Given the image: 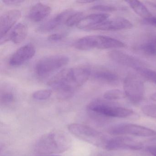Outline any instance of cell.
Masks as SVG:
<instances>
[{
	"label": "cell",
	"mask_w": 156,
	"mask_h": 156,
	"mask_svg": "<svg viewBox=\"0 0 156 156\" xmlns=\"http://www.w3.org/2000/svg\"><path fill=\"white\" fill-rule=\"evenodd\" d=\"M108 133L113 136L126 135L140 137H151L156 135V131L153 129L131 123L115 125L109 129Z\"/></svg>",
	"instance_id": "cell-8"
},
{
	"label": "cell",
	"mask_w": 156,
	"mask_h": 156,
	"mask_svg": "<svg viewBox=\"0 0 156 156\" xmlns=\"http://www.w3.org/2000/svg\"><path fill=\"white\" fill-rule=\"evenodd\" d=\"M150 98L152 101L156 102V93H154L152 94L151 95Z\"/></svg>",
	"instance_id": "cell-33"
},
{
	"label": "cell",
	"mask_w": 156,
	"mask_h": 156,
	"mask_svg": "<svg viewBox=\"0 0 156 156\" xmlns=\"http://www.w3.org/2000/svg\"><path fill=\"white\" fill-rule=\"evenodd\" d=\"M2 2L6 5H17L23 3L24 1L21 0H3Z\"/></svg>",
	"instance_id": "cell-29"
},
{
	"label": "cell",
	"mask_w": 156,
	"mask_h": 156,
	"mask_svg": "<svg viewBox=\"0 0 156 156\" xmlns=\"http://www.w3.org/2000/svg\"><path fill=\"white\" fill-rule=\"evenodd\" d=\"M125 96V94L122 91L119 89H111L106 91L104 94V97L106 100L108 101L118 100L124 98Z\"/></svg>",
	"instance_id": "cell-23"
},
{
	"label": "cell",
	"mask_w": 156,
	"mask_h": 156,
	"mask_svg": "<svg viewBox=\"0 0 156 156\" xmlns=\"http://www.w3.org/2000/svg\"><path fill=\"white\" fill-rule=\"evenodd\" d=\"M95 1H76V2L78 3H81V4H86V3H93Z\"/></svg>",
	"instance_id": "cell-32"
},
{
	"label": "cell",
	"mask_w": 156,
	"mask_h": 156,
	"mask_svg": "<svg viewBox=\"0 0 156 156\" xmlns=\"http://www.w3.org/2000/svg\"><path fill=\"white\" fill-rule=\"evenodd\" d=\"M21 12L18 9L8 11L0 18V36L4 37L15 25L21 17Z\"/></svg>",
	"instance_id": "cell-13"
},
{
	"label": "cell",
	"mask_w": 156,
	"mask_h": 156,
	"mask_svg": "<svg viewBox=\"0 0 156 156\" xmlns=\"http://www.w3.org/2000/svg\"><path fill=\"white\" fill-rule=\"evenodd\" d=\"M93 10L102 12H112L116 11V8L113 6L105 5H97L91 8Z\"/></svg>",
	"instance_id": "cell-27"
},
{
	"label": "cell",
	"mask_w": 156,
	"mask_h": 156,
	"mask_svg": "<svg viewBox=\"0 0 156 156\" xmlns=\"http://www.w3.org/2000/svg\"><path fill=\"white\" fill-rule=\"evenodd\" d=\"M142 112L146 115L156 119V105H147L141 108Z\"/></svg>",
	"instance_id": "cell-26"
},
{
	"label": "cell",
	"mask_w": 156,
	"mask_h": 156,
	"mask_svg": "<svg viewBox=\"0 0 156 156\" xmlns=\"http://www.w3.org/2000/svg\"><path fill=\"white\" fill-rule=\"evenodd\" d=\"M51 12V7L39 2L33 6L28 14L29 19L34 22L42 21L47 18Z\"/></svg>",
	"instance_id": "cell-16"
},
{
	"label": "cell",
	"mask_w": 156,
	"mask_h": 156,
	"mask_svg": "<svg viewBox=\"0 0 156 156\" xmlns=\"http://www.w3.org/2000/svg\"><path fill=\"white\" fill-rule=\"evenodd\" d=\"M93 76L96 80L107 83H113L118 79V76L116 73L107 69L97 70L93 74Z\"/></svg>",
	"instance_id": "cell-18"
},
{
	"label": "cell",
	"mask_w": 156,
	"mask_h": 156,
	"mask_svg": "<svg viewBox=\"0 0 156 156\" xmlns=\"http://www.w3.org/2000/svg\"><path fill=\"white\" fill-rule=\"evenodd\" d=\"M109 15L106 13H94L86 16L78 23L76 27L79 29L88 30L92 26L105 21L108 19Z\"/></svg>",
	"instance_id": "cell-17"
},
{
	"label": "cell",
	"mask_w": 156,
	"mask_h": 156,
	"mask_svg": "<svg viewBox=\"0 0 156 156\" xmlns=\"http://www.w3.org/2000/svg\"><path fill=\"white\" fill-rule=\"evenodd\" d=\"M147 150L151 155L156 156V147H148Z\"/></svg>",
	"instance_id": "cell-31"
},
{
	"label": "cell",
	"mask_w": 156,
	"mask_h": 156,
	"mask_svg": "<svg viewBox=\"0 0 156 156\" xmlns=\"http://www.w3.org/2000/svg\"><path fill=\"white\" fill-rule=\"evenodd\" d=\"M127 3L139 16L146 20L152 17L150 12L147 7L138 1H127Z\"/></svg>",
	"instance_id": "cell-19"
},
{
	"label": "cell",
	"mask_w": 156,
	"mask_h": 156,
	"mask_svg": "<svg viewBox=\"0 0 156 156\" xmlns=\"http://www.w3.org/2000/svg\"><path fill=\"white\" fill-rule=\"evenodd\" d=\"M69 132L81 140L100 147H105L108 140L102 133L82 124L72 123L68 126Z\"/></svg>",
	"instance_id": "cell-5"
},
{
	"label": "cell",
	"mask_w": 156,
	"mask_h": 156,
	"mask_svg": "<svg viewBox=\"0 0 156 156\" xmlns=\"http://www.w3.org/2000/svg\"><path fill=\"white\" fill-rule=\"evenodd\" d=\"M36 49L33 44H25L18 49L10 57L9 64L13 66H20L34 56Z\"/></svg>",
	"instance_id": "cell-11"
},
{
	"label": "cell",
	"mask_w": 156,
	"mask_h": 156,
	"mask_svg": "<svg viewBox=\"0 0 156 156\" xmlns=\"http://www.w3.org/2000/svg\"><path fill=\"white\" fill-rule=\"evenodd\" d=\"M84 13L83 12H75L68 19L66 24L68 27L77 26L78 23L84 18Z\"/></svg>",
	"instance_id": "cell-24"
},
{
	"label": "cell",
	"mask_w": 156,
	"mask_h": 156,
	"mask_svg": "<svg viewBox=\"0 0 156 156\" xmlns=\"http://www.w3.org/2000/svg\"><path fill=\"white\" fill-rule=\"evenodd\" d=\"M141 76L148 81L156 84V71L141 66L136 70Z\"/></svg>",
	"instance_id": "cell-22"
},
{
	"label": "cell",
	"mask_w": 156,
	"mask_h": 156,
	"mask_svg": "<svg viewBox=\"0 0 156 156\" xmlns=\"http://www.w3.org/2000/svg\"><path fill=\"white\" fill-rule=\"evenodd\" d=\"M67 36L66 33H61L54 34H51L48 37V41L52 42L59 41H62Z\"/></svg>",
	"instance_id": "cell-28"
},
{
	"label": "cell",
	"mask_w": 156,
	"mask_h": 156,
	"mask_svg": "<svg viewBox=\"0 0 156 156\" xmlns=\"http://www.w3.org/2000/svg\"><path fill=\"white\" fill-rule=\"evenodd\" d=\"M111 101L96 99L89 103L87 108L101 115L117 118H127L134 114L129 108L122 107Z\"/></svg>",
	"instance_id": "cell-4"
},
{
	"label": "cell",
	"mask_w": 156,
	"mask_h": 156,
	"mask_svg": "<svg viewBox=\"0 0 156 156\" xmlns=\"http://www.w3.org/2000/svg\"><path fill=\"white\" fill-rule=\"evenodd\" d=\"M108 55L112 61L122 65L131 67L135 70L144 66L139 60L121 51L114 50L110 51Z\"/></svg>",
	"instance_id": "cell-14"
},
{
	"label": "cell",
	"mask_w": 156,
	"mask_h": 156,
	"mask_svg": "<svg viewBox=\"0 0 156 156\" xmlns=\"http://www.w3.org/2000/svg\"><path fill=\"white\" fill-rule=\"evenodd\" d=\"M143 148L141 142L136 139L125 136H119L108 140L105 148L108 151L121 150H140Z\"/></svg>",
	"instance_id": "cell-9"
},
{
	"label": "cell",
	"mask_w": 156,
	"mask_h": 156,
	"mask_svg": "<svg viewBox=\"0 0 156 156\" xmlns=\"http://www.w3.org/2000/svg\"><path fill=\"white\" fill-rule=\"evenodd\" d=\"M91 74V69L85 66L63 69L51 78L48 85L55 91L58 99L67 100L87 82Z\"/></svg>",
	"instance_id": "cell-1"
},
{
	"label": "cell",
	"mask_w": 156,
	"mask_h": 156,
	"mask_svg": "<svg viewBox=\"0 0 156 156\" xmlns=\"http://www.w3.org/2000/svg\"><path fill=\"white\" fill-rule=\"evenodd\" d=\"M123 88L125 96L133 104H138L144 98V83L136 75L129 73L127 75L124 80Z\"/></svg>",
	"instance_id": "cell-7"
},
{
	"label": "cell",
	"mask_w": 156,
	"mask_h": 156,
	"mask_svg": "<svg viewBox=\"0 0 156 156\" xmlns=\"http://www.w3.org/2000/svg\"><path fill=\"white\" fill-rule=\"evenodd\" d=\"M75 12L73 9H68L63 11L48 21L41 25L37 29V31L42 33L51 31L64 23L66 24L70 16Z\"/></svg>",
	"instance_id": "cell-12"
},
{
	"label": "cell",
	"mask_w": 156,
	"mask_h": 156,
	"mask_svg": "<svg viewBox=\"0 0 156 156\" xmlns=\"http://www.w3.org/2000/svg\"><path fill=\"white\" fill-rule=\"evenodd\" d=\"M51 90L50 89H42L34 93L32 96L36 100H44L48 99L51 97Z\"/></svg>",
	"instance_id": "cell-25"
},
{
	"label": "cell",
	"mask_w": 156,
	"mask_h": 156,
	"mask_svg": "<svg viewBox=\"0 0 156 156\" xmlns=\"http://www.w3.org/2000/svg\"><path fill=\"white\" fill-rule=\"evenodd\" d=\"M149 3H150L152 7H154V8H156V3H151V2H148Z\"/></svg>",
	"instance_id": "cell-34"
},
{
	"label": "cell",
	"mask_w": 156,
	"mask_h": 156,
	"mask_svg": "<svg viewBox=\"0 0 156 156\" xmlns=\"http://www.w3.org/2000/svg\"><path fill=\"white\" fill-rule=\"evenodd\" d=\"M15 99L12 88L9 86L4 85L1 88V102L3 105L12 103Z\"/></svg>",
	"instance_id": "cell-21"
},
{
	"label": "cell",
	"mask_w": 156,
	"mask_h": 156,
	"mask_svg": "<svg viewBox=\"0 0 156 156\" xmlns=\"http://www.w3.org/2000/svg\"><path fill=\"white\" fill-rule=\"evenodd\" d=\"M69 61V58L63 55L46 56L36 64L35 72L39 77H45L66 66Z\"/></svg>",
	"instance_id": "cell-6"
},
{
	"label": "cell",
	"mask_w": 156,
	"mask_h": 156,
	"mask_svg": "<svg viewBox=\"0 0 156 156\" xmlns=\"http://www.w3.org/2000/svg\"><path fill=\"white\" fill-rule=\"evenodd\" d=\"M28 33L27 25L25 23H20L16 24L5 36L1 38V44H3L9 41H11L16 44L21 43L25 40Z\"/></svg>",
	"instance_id": "cell-15"
},
{
	"label": "cell",
	"mask_w": 156,
	"mask_h": 156,
	"mask_svg": "<svg viewBox=\"0 0 156 156\" xmlns=\"http://www.w3.org/2000/svg\"><path fill=\"white\" fill-rule=\"evenodd\" d=\"M139 48L147 55H156V36H148L146 41L140 44Z\"/></svg>",
	"instance_id": "cell-20"
},
{
	"label": "cell",
	"mask_w": 156,
	"mask_h": 156,
	"mask_svg": "<svg viewBox=\"0 0 156 156\" xmlns=\"http://www.w3.org/2000/svg\"><path fill=\"white\" fill-rule=\"evenodd\" d=\"M74 46L80 51H88L93 49H105L124 48L126 45L119 40L104 35H91L80 38Z\"/></svg>",
	"instance_id": "cell-3"
},
{
	"label": "cell",
	"mask_w": 156,
	"mask_h": 156,
	"mask_svg": "<svg viewBox=\"0 0 156 156\" xmlns=\"http://www.w3.org/2000/svg\"><path fill=\"white\" fill-rule=\"evenodd\" d=\"M57 156V155H51V156Z\"/></svg>",
	"instance_id": "cell-35"
},
{
	"label": "cell",
	"mask_w": 156,
	"mask_h": 156,
	"mask_svg": "<svg viewBox=\"0 0 156 156\" xmlns=\"http://www.w3.org/2000/svg\"><path fill=\"white\" fill-rule=\"evenodd\" d=\"M148 23L151 24V25L156 26V17H152L150 19L145 20Z\"/></svg>",
	"instance_id": "cell-30"
},
{
	"label": "cell",
	"mask_w": 156,
	"mask_h": 156,
	"mask_svg": "<svg viewBox=\"0 0 156 156\" xmlns=\"http://www.w3.org/2000/svg\"><path fill=\"white\" fill-rule=\"evenodd\" d=\"M72 140L66 133L60 130L51 131L41 137L36 142L35 150L41 154H51L66 151Z\"/></svg>",
	"instance_id": "cell-2"
},
{
	"label": "cell",
	"mask_w": 156,
	"mask_h": 156,
	"mask_svg": "<svg viewBox=\"0 0 156 156\" xmlns=\"http://www.w3.org/2000/svg\"><path fill=\"white\" fill-rule=\"evenodd\" d=\"M133 24L127 19L116 17L107 20L92 26L88 30L115 31L130 29Z\"/></svg>",
	"instance_id": "cell-10"
}]
</instances>
